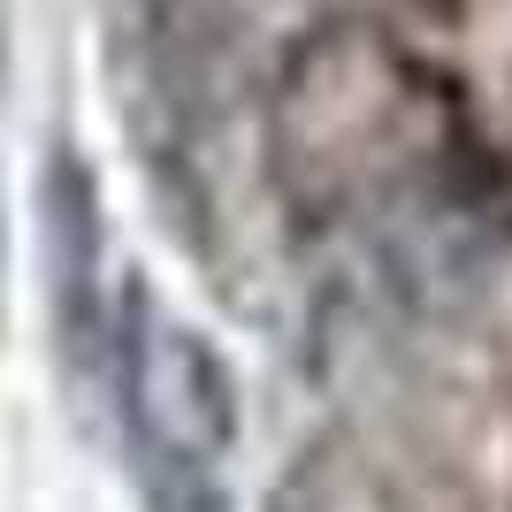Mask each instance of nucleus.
<instances>
[{
    "label": "nucleus",
    "mask_w": 512,
    "mask_h": 512,
    "mask_svg": "<svg viewBox=\"0 0 512 512\" xmlns=\"http://www.w3.org/2000/svg\"><path fill=\"white\" fill-rule=\"evenodd\" d=\"M115 352H123V406L138 459L214 474L237 444V383L222 352L176 314H161L153 299H130Z\"/></svg>",
    "instance_id": "nucleus-1"
},
{
    "label": "nucleus",
    "mask_w": 512,
    "mask_h": 512,
    "mask_svg": "<svg viewBox=\"0 0 512 512\" xmlns=\"http://www.w3.org/2000/svg\"><path fill=\"white\" fill-rule=\"evenodd\" d=\"M406 115V62L367 23H321L299 39L276 100V146L291 169H360Z\"/></svg>",
    "instance_id": "nucleus-2"
},
{
    "label": "nucleus",
    "mask_w": 512,
    "mask_h": 512,
    "mask_svg": "<svg viewBox=\"0 0 512 512\" xmlns=\"http://www.w3.org/2000/svg\"><path fill=\"white\" fill-rule=\"evenodd\" d=\"M46 268H54V314H62L69 344H100V207L77 161L46 169Z\"/></svg>",
    "instance_id": "nucleus-3"
}]
</instances>
